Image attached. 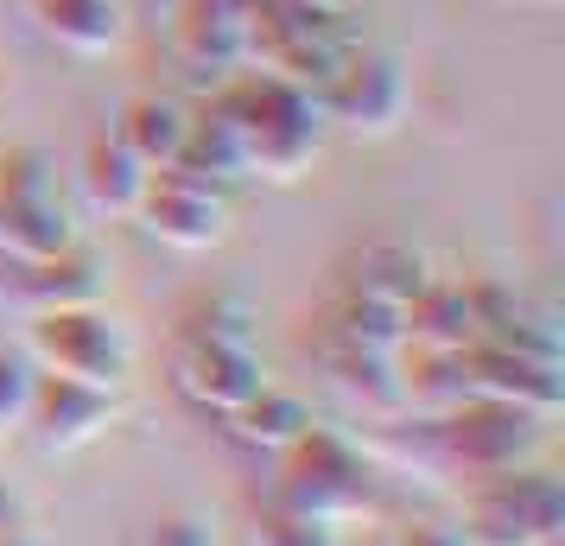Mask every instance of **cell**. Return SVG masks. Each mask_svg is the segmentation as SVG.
<instances>
[{"label": "cell", "mask_w": 565, "mask_h": 546, "mask_svg": "<svg viewBox=\"0 0 565 546\" xmlns=\"http://www.w3.org/2000/svg\"><path fill=\"white\" fill-rule=\"evenodd\" d=\"M311 7H324V13H343V7H350V0H311Z\"/></svg>", "instance_id": "cb8c5ba5"}, {"label": "cell", "mask_w": 565, "mask_h": 546, "mask_svg": "<svg viewBox=\"0 0 565 546\" xmlns=\"http://www.w3.org/2000/svg\"><path fill=\"white\" fill-rule=\"evenodd\" d=\"M147 165L115 140V128H96L89 140H83L77 153V184L83 197L103 210V216H134V204H140V191H147Z\"/></svg>", "instance_id": "7c38bea8"}, {"label": "cell", "mask_w": 565, "mask_h": 546, "mask_svg": "<svg viewBox=\"0 0 565 546\" xmlns=\"http://www.w3.org/2000/svg\"><path fill=\"white\" fill-rule=\"evenodd\" d=\"M184 133H191V108H184L179 96H159V89L134 96V103L115 115V140H121L147 172H159V165L179 159Z\"/></svg>", "instance_id": "4fadbf2b"}, {"label": "cell", "mask_w": 565, "mask_h": 546, "mask_svg": "<svg viewBox=\"0 0 565 546\" xmlns=\"http://www.w3.org/2000/svg\"><path fill=\"white\" fill-rule=\"evenodd\" d=\"M540 432L546 419L534 407H514V400H495V394H458L445 414H438V445L445 458L470 477H489V470H514L540 451Z\"/></svg>", "instance_id": "5b68a950"}, {"label": "cell", "mask_w": 565, "mask_h": 546, "mask_svg": "<svg viewBox=\"0 0 565 546\" xmlns=\"http://www.w3.org/2000/svg\"><path fill=\"white\" fill-rule=\"evenodd\" d=\"M274 502H292V508H311V515H324V521H343L350 508L369 502V464L337 432L306 426L280 451V495Z\"/></svg>", "instance_id": "8992f818"}, {"label": "cell", "mask_w": 565, "mask_h": 546, "mask_svg": "<svg viewBox=\"0 0 565 546\" xmlns=\"http://www.w3.org/2000/svg\"><path fill=\"white\" fill-rule=\"evenodd\" d=\"M20 527H26V495L0 477V534H20Z\"/></svg>", "instance_id": "7402d4cb"}, {"label": "cell", "mask_w": 565, "mask_h": 546, "mask_svg": "<svg viewBox=\"0 0 565 546\" xmlns=\"http://www.w3.org/2000/svg\"><path fill=\"white\" fill-rule=\"evenodd\" d=\"M20 197H52V165L39 147H7L0 153V204H20Z\"/></svg>", "instance_id": "ac0fdd59"}, {"label": "cell", "mask_w": 565, "mask_h": 546, "mask_svg": "<svg viewBox=\"0 0 565 546\" xmlns=\"http://www.w3.org/2000/svg\"><path fill=\"white\" fill-rule=\"evenodd\" d=\"M32 368L45 375H71L89 388H121L134 375V338L128 324L103 306H64V312H32L26 318V343Z\"/></svg>", "instance_id": "7a4b0ae2"}, {"label": "cell", "mask_w": 565, "mask_h": 546, "mask_svg": "<svg viewBox=\"0 0 565 546\" xmlns=\"http://www.w3.org/2000/svg\"><path fill=\"white\" fill-rule=\"evenodd\" d=\"M140 546H223L216 540V521L198 515V508H166V515L147 521V540Z\"/></svg>", "instance_id": "ffe728a7"}, {"label": "cell", "mask_w": 565, "mask_h": 546, "mask_svg": "<svg viewBox=\"0 0 565 546\" xmlns=\"http://www.w3.org/2000/svg\"><path fill=\"white\" fill-rule=\"evenodd\" d=\"M255 546H343V540H337V521L292 508V502H274L255 521Z\"/></svg>", "instance_id": "e0dca14e"}, {"label": "cell", "mask_w": 565, "mask_h": 546, "mask_svg": "<svg viewBox=\"0 0 565 546\" xmlns=\"http://www.w3.org/2000/svg\"><path fill=\"white\" fill-rule=\"evenodd\" d=\"M77 242V223L71 210L52 197H20V204H0V255L13 260H45V255H64Z\"/></svg>", "instance_id": "5bb4252c"}, {"label": "cell", "mask_w": 565, "mask_h": 546, "mask_svg": "<svg viewBox=\"0 0 565 546\" xmlns=\"http://www.w3.org/2000/svg\"><path fill=\"white\" fill-rule=\"evenodd\" d=\"M230 426H235L242 445H274V451H286V445L311 426V414H306V400H292V394H280V388H260Z\"/></svg>", "instance_id": "2e32d148"}, {"label": "cell", "mask_w": 565, "mask_h": 546, "mask_svg": "<svg viewBox=\"0 0 565 546\" xmlns=\"http://www.w3.org/2000/svg\"><path fill=\"white\" fill-rule=\"evenodd\" d=\"M32 375H39V368H32L26 350H7V343H0V439H7V432H13V426L26 419Z\"/></svg>", "instance_id": "d6986e66"}, {"label": "cell", "mask_w": 565, "mask_h": 546, "mask_svg": "<svg viewBox=\"0 0 565 546\" xmlns=\"http://www.w3.org/2000/svg\"><path fill=\"white\" fill-rule=\"evenodd\" d=\"M103 260L89 255L83 242H71L64 255H45V260H20L13 267V299L26 312H64V306H103Z\"/></svg>", "instance_id": "30bf717a"}, {"label": "cell", "mask_w": 565, "mask_h": 546, "mask_svg": "<svg viewBox=\"0 0 565 546\" xmlns=\"http://www.w3.org/2000/svg\"><path fill=\"white\" fill-rule=\"evenodd\" d=\"M179 45L210 71H223L248 52V13L242 0H184L179 7Z\"/></svg>", "instance_id": "9a60e30c"}, {"label": "cell", "mask_w": 565, "mask_h": 546, "mask_svg": "<svg viewBox=\"0 0 565 546\" xmlns=\"http://www.w3.org/2000/svg\"><path fill=\"white\" fill-rule=\"evenodd\" d=\"M382 546H470V534H463L458 521H433V515H413L401 521V527H387Z\"/></svg>", "instance_id": "44dd1931"}, {"label": "cell", "mask_w": 565, "mask_h": 546, "mask_svg": "<svg viewBox=\"0 0 565 546\" xmlns=\"http://www.w3.org/2000/svg\"><path fill=\"white\" fill-rule=\"evenodd\" d=\"M115 419V394L89 388V382H71V375H32V400H26V426L45 451H77V445L103 439V426Z\"/></svg>", "instance_id": "9c48e42d"}, {"label": "cell", "mask_w": 565, "mask_h": 546, "mask_svg": "<svg viewBox=\"0 0 565 546\" xmlns=\"http://www.w3.org/2000/svg\"><path fill=\"white\" fill-rule=\"evenodd\" d=\"M26 7L57 52H77V57L115 52L121 32H128V7L121 0H26Z\"/></svg>", "instance_id": "8fae6325"}, {"label": "cell", "mask_w": 565, "mask_h": 546, "mask_svg": "<svg viewBox=\"0 0 565 546\" xmlns=\"http://www.w3.org/2000/svg\"><path fill=\"white\" fill-rule=\"evenodd\" d=\"M172 388L198 407V414H216V419H235L260 388V356L255 343H179L172 356Z\"/></svg>", "instance_id": "ba28073f"}, {"label": "cell", "mask_w": 565, "mask_h": 546, "mask_svg": "<svg viewBox=\"0 0 565 546\" xmlns=\"http://www.w3.org/2000/svg\"><path fill=\"white\" fill-rule=\"evenodd\" d=\"M463 534L470 546H546L565 527V490L553 470L514 464L489 470L463 495Z\"/></svg>", "instance_id": "3957f363"}, {"label": "cell", "mask_w": 565, "mask_h": 546, "mask_svg": "<svg viewBox=\"0 0 565 546\" xmlns=\"http://www.w3.org/2000/svg\"><path fill=\"white\" fill-rule=\"evenodd\" d=\"M210 108L230 121L235 147H242V172H255V179H299L306 159L318 153V133H324L318 96L274 77V71L223 83V96Z\"/></svg>", "instance_id": "6da1fadb"}, {"label": "cell", "mask_w": 565, "mask_h": 546, "mask_svg": "<svg viewBox=\"0 0 565 546\" xmlns=\"http://www.w3.org/2000/svg\"><path fill=\"white\" fill-rule=\"evenodd\" d=\"M134 216H140L147 235H159L166 248H179V255H204V248H216V242L230 235V191L210 184V179H198V172L159 165L153 179H147V191H140Z\"/></svg>", "instance_id": "52a82bcc"}, {"label": "cell", "mask_w": 565, "mask_h": 546, "mask_svg": "<svg viewBox=\"0 0 565 546\" xmlns=\"http://www.w3.org/2000/svg\"><path fill=\"white\" fill-rule=\"evenodd\" d=\"M0 546H39V540H32L26 527H20V534H0Z\"/></svg>", "instance_id": "603a6c76"}, {"label": "cell", "mask_w": 565, "mask_h": 546, "mask_svg": "<svg viewBox=\"0 0 565 546\" xmlns=\"http://www.w3.org/2000/svg\"><path fill=\"white\" fill-rule=\"evenodd\" d=\"M318 96V115L337 121L350 133H394L413 108V77L394 52H375V45H343L337 64L324 71V83L311 89Z\"/></svg>", "instance_id": "277c9868"}]
</instances>
